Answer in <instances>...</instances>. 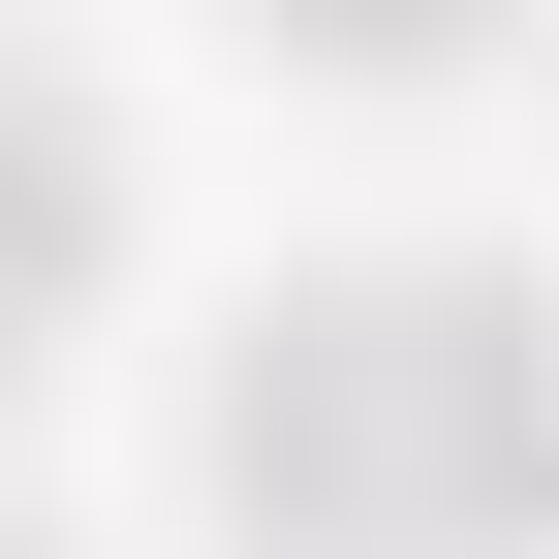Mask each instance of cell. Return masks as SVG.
I'll list each match as a JSON object with an SVG mask.
<instances>
[{
    "label": "cell",
    "mask_w": 559,
    "mask_h": 559,
    "mask_svg": "<svg viewBox=\"0 0 559 559\" xmlns=\"http://www.w3.org/2000/svg\"><path fill=\"white\" fill-rule=\"evenodd\" d=\"M249 498L342 528V559H466L559 498V311H498V280H373V311H311L249 373Z\"/></svg>",
    "instance_id": "cell-1"
},
{
    "label": "cell",
    "mask_w": 559,
    "mask_h": 559,
    "mask_svg": "<svg viewBox=\"0 0 559 559\" xmlns=\"http://www.w3.org/2000/svg\"><path fill=\"white\" fill-rule=\"evenodd\" d=\"M342 32H404V0H342Z\"/></svg>",
    "instance_id": "cell-2"
}]
</instances>
